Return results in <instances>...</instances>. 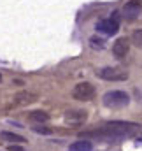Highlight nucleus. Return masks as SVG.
Listing matches in <instances>:
<instances>
[{
  "label": "nucleus",
  "instance_id": "1",
  "mask_svg": "<svg viewBox=\"0 0 142 151\" xmlns=\"http://www.w3.org/2000/svg\"><path fill=\"white\" fill-rule=\"evenodd\" d=\"M82 139H98L102 142H121L128 137H132L133 134L132 132H125V130H118V128H112V127H102L98 130H91V132H84L81 134Z\"/></svg>",
  "mask_w": 142,
  "mask_h": 151
},
{
  "label": "nucleus",
  "instance_id": "2",
  "mask_svg": "<svg viewBox=\"0 0 142 151\" xmlns=\"http://www.w3.org/2000/svg\"><path fill=\"white\" fill-rule=\"evenodd\" d=\"M102 102L109 109H121L130 104V95L123 90H110L102 97Z\"/></svg>",
  "mask_w": 142,
  "mask_h": 151
},
{
  "label": "nucleus",
  "instance_id": "3",
  "mask_svg": "<svg viewBox=\"0 0 142 151\" xmlns=\"http://www.w3.org/2000/svg\"><path fill=\"white\" fill-rule=\"evenodd\" d=\"M95 95H97V90H95V86H93L91 83H88V81L77 83V84L74 86V90H72V97H74L75 100H79V102H90V100L95 99Z\"/></svg>",
  "mask_w": 142,
  "mask_h": 151
},
{
  "label": "nucleus",
  "instance_id": "4",
  "mask_svg": "<svg viewBox=\"0 0 142 151\" xmlns=\"http://www.w3.org/2000/svg\"><path fill=\"white\" fill-rule=\"evenodd\" d=\"M97 77L104 79V81H112V83H119V81H126L128 72L125 69L119 67H104L97 72Z\"/></svg>",
  "mask_w": 142,
  "mask_h": 151
},
{
  "label": "nucleus",
  "instance_id": "5",
  "mask_svg": "<svg viewBox=\"0 0 142 151\" xmlns=\"http://www.w3.org/2000/svg\"><path fill=\"white\" fill-rule=\"evenodd\" d=\"M97 30H98V34H104V35L112 37L119 30V21L116 18H104V19H100L97 23Z\"/></svg>",
  "mask_w": 142,
  "mask_h": 151
},
{
  "label": "nucleus",
  "instance_id": "6",
  "mask_svg": "<svg viewBox=\"0 0 142 151\" xmlns=\"http://www.w3.org/2000/svg\"><path fill=\"white\" fill-rule=\"evenodd\" d=\"M142 12V0H128L123 7V16L128 21H133L141 16Z\"/></svg>",
  "mask_w": 142,
  "mask_h": 151
},
{
  "label": "nucleus",
  "instance_id": "7",
  "mask_svg": "<svg viewBox=\"0 0 142 151\" xmlns=\"http://www.w3.org/2000/svg\"><path fill=\"white\" fill-rule=\"evenodd\" d=\"M63 119L67 125H82L88 119V113L84 109H70L63 114Z\"/></svg>",
  "mask_w": 142,
  "mask_h": 151
},
{
  "label": "nucleus",
  "instance_id": "8",
  "mask_svg": "<svg viewBox=\"0 0 142 151\" xmlns=\"http://www.w3.org/2000/svg\"><path fill=\"white\" fill-rule=\"evenodd\" d=\"M12 100H14V104H19V106L34 104V102L39 100V93L37 91H30V90H23V91H18Z\"/></svg>",
  "mask_w": 142,
  "mask_h": 151
},
{
  "label": "nucleus",
  "instance_id": "9",
  "mask_svg": "<svg viewBox=\"0 0 142 151\" xmlns=\"http://www.w3.org/2000/svg\"><path fill=\"white\" fill-rule=\"evenodd\" d=\"M130 53V40L126 37H119L112 44V55L116 58H125Z\"/></svg>",
  "mask_w": 142,
  "mask_h": 151
},
{
  "label": "nucleus",
  "instance_id": "10",
  "mask_svg": "<svg viewBox=\"0 0 142 151\" xmlns=\"http://www.w3.org/2000/svg\"><path fill=\"white\" fill-rule=\"evenodd\" d=\"M107 127H112V128H118V130H125V132H132V134H135L141 127L137 125V123H133V121H109L105 123Z\"/></svg>",
  "mask_w": 142,
  "mask_h": 151
},
{
  "label": "nucleus",
  "instance_id": "11",
  "mask_svg": "<svg viewBox=\"0 0 142 151\" xmlns=\"http://www.w3.org/2000/svg\"><path fill=\"white\" fill-rule=\"evenodd\" d=\"M28 121L34 125H44L49 121V114L46 111H32V113H28Z\"/></svg>",
  "mask_w": 142,
  "mask_h": 151
},
{
  "label": "nucleus",
  "instance_id": "12",
  "mask_svg": "<svg viewBox=\"0 0 142 151\" xmlns=\"http://www.w3.org/2000/svg\"><path fill=\"white\" fill-rule=\"evenodd\" d=\"M69 151H93V142L88 139H79L69 146Z\"/></svg>",
  "mask_w": 142,
  "mask_h": 151
},
{
  "label": "nucleus",
  "instance_id": "13",
  "mask_svg": "<svg viewBox=\"0 0 142 151\" xmlns=\"http://www.w3.org/2000/svg\"><path fill=\"white\" fill-rule=\"evenodd\" d=\"M0 137H2L4 141H7V142H14V144H21V146L27 142V139H25L23 135L14 134V132H2V134H0Z\"/></svg>",
  "mask_w": 142,
  "mask_h": 151
},
{
  "label": "nucleus",
  "instance_id": "14",
  "mask_svg": "<svg viewBox=\"0 0 142 151\" xmlns=\"http://www.w3.org/2000/svg\"><path fill=\"white\" fill-rule=\"evenodd\" d=\"M90 46L93 49H104L105 47V40L102 37H98V35H93V37H90Z\"/></svg>",
  "mask_w": 142,
  "mask_h": 151
},
{
  "label": "nucleus",
  "instance_id": "15",
  "mask_svg": "<svg viewBox=\"0 0 142 151\" xmlns=\"http://www.w3.org/2000/svg\"><path fill=\"white\" fill-rule=\"evenodd\" d=\"M32 132H35L39 135H51V134H53V128H49V127H46V125H34Z\"/></svg>",
  "mask_w": 142,
  "mask_h": 151
},
{
  "label": "nucleus",
  "instance_id": "16",
  "mask_svg": "<svg viewBox=\"0 0 142 151\" xmlns=\"http://www.w3.org/2000/svg\"><path fill=\"white\" fill-rule=\"evenodd\" d=\"M132 42L142 49V28H137V30H133V34H132Z\"/></svg>",
  "mask_w": 142,
  "mask_h": 151
},
{
  "label": "nucleus",
  "instance_id": "17",
  "mask_svg": "<svg viewBox=\"0 0 142 151\" xmlns=\"http://www.w3.org/2000/svg\"><path fill=\"white\" fill-rule=\"evenodd\" d=\"M7 150H9V151H28L27 148H23L21 144H11Z\"/></svg>",
  "mask_w": 142,
  "mask_h": 151
},
{
  "label": "nucleus",
  "instance_id": "18",
  "mask_svg": "<svg viewBox=\"0 0 142 151\" xmlns=\"http://www.w3.org/2000/svg\"><path fill=\"white\" fill-rule=\"evenodd\" d=\"M0 83H2V74H0Z\"/></svg>",
  "mask_w": 142,
  "mask_h": 151
}]
</instances>
